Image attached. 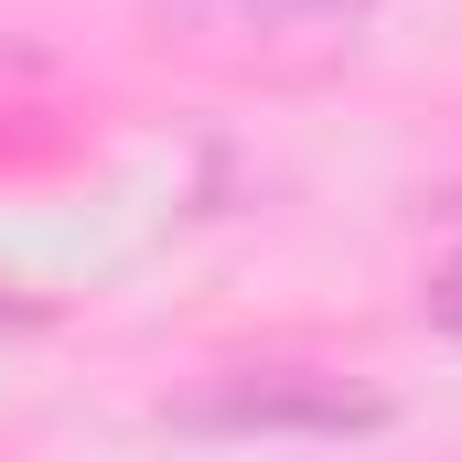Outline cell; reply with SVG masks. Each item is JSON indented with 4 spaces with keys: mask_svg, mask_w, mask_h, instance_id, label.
Returning <instances> with one entry per match:
<instances>
[{
    "mask_svg": "<svg viewBox=\"0 0 462 462\" xmlns=\"http://www.w3.org/2000/svg\"><path fill=\"white\" fill-rule=\"evenodd\" d=\"M151 11L216 54H323L376 22V0H151Z\"/></svg>",
    "mask_w": 462,
    "mask_h": 462,
    "instance_id": "7a4b0ae2",
    "label": "cell"
},
{
    "mask_svg": "<svg viewBox=\"0 0 462 462\" xmlns=\"http://www.w3.org/2000/svg\"><path fill=\"white\" fill-rule=\"evenodd\" d=\"M420 312H430V334H452V345H462V247L420 280Z\"/></svg>",
    "mask_w": 462,
    "mask_h": 462,
    "instance_id": "3957f363",
    "label": "cell"
},
{
    "mask_svg": "<svg viewBox=\"0 0 462 462\" xmlns=\"http://www.w3.org/2000/svg\"><path fill=\"white\" fill-rule=\"evenodd\" d=\"M172 430H226V441L301 430V441H345V430H387V398L323 376V365H236V376H216V387L172 398Z\"/></svg>",
    "mask_w": 462,
    "mask_h": 462,
    "instance_id": "6da1fadb",
    "label": "cell"
}]
</instances>
